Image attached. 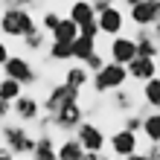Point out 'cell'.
<instances>
[{"mask_svg": "<svg viewBox=\"0 0 160 160\" xmlns=\"http://www.w3.org/2000/svg\"><path fill=\"white\" fill-rule=\"evenodd\" d=\"M84 119V111L79 105V99H73L67 102V105H61L55 114H50V122L55 128H61V131H76V125Z\"/></svg>", "mask_w": 160, "mask_h": 160, "instance_id": "cell-4", "label": "cell"}, {"mask_svg": "<svg viewBox=\"0 0 160 160\" xmlns=\"http://www.w3.org/2000/svg\"><path fill=\"white\" fill-rule=\"evenodd\" d=\"M67 18H73V21L82 26V23H88V21H93V18H96V9H93L90 0H73Z\"/></svg>", "mask_w": 160, "mask_h": 160, "instance_id": "cell-16", "label": "cell"}, {"mask_svg": "<svg viewBox=\"0 0 160 160\" xmlns=\"http://www.w3.org/2000/svg\"><path fill=\"white\" fill-rule=\"evenodd\" d=\"M3 140H6V146L12 148L15 154H26V157H32L35 137H32L23 125H3Z\"/></svg>", "mask_w": 160, "mask_h": 160, "instance_id": "cell-3", "label": "cell"}, {"mask_svg": "<svg viewBox=\"0 0 160 160\" xmlns=\"http://www.w3.org/2000/svg\"><path fill=\"white\" fill-rule=\"evenodd\" d=\"M114 105H117L119 111H128L131 105H134V102H131V93H125L122 88H117V90H114Z\"/></svg>", "mask_w": 160, "mask_h": 160, "instance_id": "cell-27", "label": "cell"}, {"mask_svg": "<svg viewBox=\"0 0 160 160\" xmlns=\"http://www.w3.org/2000/svg\"><path fill=\"white\" fill-rule=\"evenodd\" d=\"M154 38L160 41V18H157V21H154Z\"/></svg>", "mask_w": 160, "mask_h": 160, "instance_id": "cell-37", "label": "cell"}, {"mask_svg": "<svg viewBox=\"0 0 160 160\" xmlns=\"http://www.w3.org/2000/svg\"><path fill=\"white\" fill-rule=\"evenodd\" d=\"M134 41H137V55H146V58H157L160 55V41L148 32V26H140Z\"/></svg>", "mask_w": 160, "mask_h": 160, "instance_id": "cell-14", "label": "cell"}, {"mask_svg": "<svg viewBox=\"0 0 160 160\" xmlns=\"http://www.w3.org/2000/svg\"><path fill=\"white\" fill-rule=\"evenodd\" d=\"M96 23H99V32L102 35H119L122 26H125V12H122L119 6H108L102 9V12H96Z\"/></svg>", "mask_w": 160, "mask_h": 160, "instance_id": "cell-7", "label": "cell"}, {"mask_svg": "<svg viewBox=\"0 0 160 160\" xmlns=\"http://www.w3.org/2000/svg\"><path fill=\"white\" fill-rule=\"evenodd\" d=\"M64 82H67V84H73V88H84V84H88L90 82V70L88 67H84V64L79 61L76 64V67H70V70H64Z\"/></svg>", "mask_w": 160, "mask_h": 160, "instance_id": "cell-20", "label": "cell"}, {"mask_svg": "<svg viewBox=\"0 0 160 160\" xmlns=\"http://www.w3.org/2000/svg\"><path fill=\"white\" fill-rule=\"evenodd\" d=\"M35 18L26 6H6L3 15H0V32L6 38H23L29 29H35Z\"/></svg>", "mask_w": 160, "mask_h": 160, "instance_id": "cell-1", "label": "cell"}, {"mask_svg": "<svg viewBox=\"0 0 160 160\" xmlns=\"http://www.w3.org/2000/svg\"><path fill=\"white\" fill-rule=\"evenodd\" d=\"M21 41L26 44V50H41V47H44V29H41V26H35V29H29Z\"/></svg>", "mask_w": 160, "mask_h": 160, "instance_id": "cell-25", "label": "cell"}, {"mask_svg": "<svg viewBox=\"0 0 160 160\" xmlns=\"http://www.w3.org/2000/svg\"><path fill=\"white\" fill-rule=\"evenodd\" d=\"M9 157H15V152L9 146H3V148H0V160H9Z\"/></svg>", "mask_w": 160, "mask_h": 160, "instance_id": "cell-36", "label": "cell"}, {"mask_svg": "<svg viewBox=\"0 0 160 160\" xmlns=\"http://www.w3.org/2000/svg\"><path fill=\"white\" fill-rule=\"evenodd\" d=\"M82 64H84V67H88L90 73H96V70L102 67V64H105V58H102V52L96 50V52H90V55H88V58H84Z\"/></svg>", "mask_w": 160, "mask_h": 160, "instance_id": "cell-28", "label": "cell"}, {"mask_svg": "<svg viewBox=\"0 0 160 160\" xmlns=\"http://www.w3.org/2000/svg\"><path fill=\"white\" fill-rule=\"evenodd\" d=\"M128 79H134V82H146V79H152L157 76V58H146V55H134L128 64Z\"/></svg>", "mask_w": 160, "mask_h": 160, "instance_id": "cell-12", "label": "cell"}, {"mask_svg": "<svg viewBox=\"0 0 160 160\" xmlns=\"http://www.w3.org/2000/svg\"><path fill=\"white\" fill-rule=\"evenodd\" d=\"M143 134L152 140V143H160V108L152 111L148 117H143Z\"/></svg>", "mask_w": 160, "mask_h": 160, "instance_id": "cell-22", "label": "cell"}, {"mask_svg": "<svg viewBox=\"0 0 160 160\" xmlns=\"http://www.w3.org/2000/svg\"><path fill=\"white\" fill-rule=\"evenodd\" d=\"M134 55H137V41L128 38V35H114V41H111V61L128 64Z\"/></svg>", "mask_w": 160, "mask_h": 160, "instance_id": "cell-13", "label": "cell"}, {"mask_svg": "<svg viewBox=\"0 0 160 160\" xmlns=\"http://www.w3.org/2000/svg\"><path fill=\"white\" fill-rule=\"evenodd\" d=\"M122 3H125V6H134V3H140V0H122Z\"/></svg>", "mask_w": 160, "mask_h": 160, "instance_id": "cell-38", "label": "cell"}, {"mask_svg": "<svg viewBox=\"0 0 160 160\" xmlns=\"http://www.w3.org/2000/svg\"><path fill=\"white\" fill-rule=\"evenodd\" d=\"M90 82H93V90L96 93H108V90H117L128 82V67L119 61H105L96 73H90Z\"/></svg>", "mask_w": 160, "mask_h": 160, "instance_id": "cell-2", "label": "cell"}, {"mask_svg": "<svg viewBox=\"0 0 160 160\" xmlns=\"http://www.w3.org/2000/svg\"><path fill=\"white\" fill-rule=\"evenodd\" d=\"M0 79H3V67H0Z\"/></svg>", "mask_w": 160, "mask_h": 160, "instance_id": "cell-39", "label": "cell"}, {"mask_svg": "<svg viewBox=\"0 0 160 160\" xmlns=\"http://www.w3.org/2000/svg\"><path fill=\"white\" fill-rule=\"evenodd\" d=\"M3 76H12V79H18L21 84H32L35 79V70H32V64L23 58V55H9V58L3 61Z\"/></svg>", "mask_w": 160, "mask_h": 160, "instance_id": "cell-8", "label": "cell"}, {"mask_svg": "<svg viewBox=\"0 0 160 160\" xmlns=\"http://www.w3.org/2000/svg\"><path fill=\"white\" fill-rule=\"evenodd\" d=\"M32 157H35V160H55V140H52L50 134H41V137H35Z\"/></svg>", "mask_w": 160, "mask_h": 160, "instance_id": "cell-18", "label": "cell"}, {"mask_svg": "<svg viewBox=\"0 0 160 160\" xmlns=\"http://www.w3.org/2000/svg\"><path fill=\"white\" fill-rule=\"evenodd\" d=\"M9 114H12V102H6L3 96H0V119H6Z\"/></svg>", "mask_w": 160, "mask_h": 160, "instance_id": "cell-32", "label": "cell"}, {"mask_svg": "<svg viewBox=\"0 0 160 160\" xmlns=\"http://www.w3.org/2000/svg\"><path fill=\"white\" fill-rule=\"evenodd\" d=\"M93 3V9H96V12H102V9H108V6H114L117 0H90Z\"/></svg>", "mask_w": 160, "mask_h": 160, "instance_id": "cell-33", "label": "cell"}, {"mask_svg": "<svg viewBox=\"0 0 160 160\" xmlns=\"http://www.w3.org/2000/svg\"><path fill=\"white\" fill-rule=\"evenodd\" d=\"M50 35H52L55 41H67V44H73V41H76V35H79V23L73 21V18H61L58 26H55Z\"/></svg>", "mask_w": 160, "mask_h": 160, "instance_id": "cell-17", "label": "cell"}, {"mask_svg": "<svg viewBox=\"0 0 160 160\" xmlns=\"http://www.w3.org/2000/svg\"><path fill=\"white\" fill-rule=\"evenodd\" d=\"M82 96V90L79 88H73V84H67V82H61V84H55V88L50 90V96H47V102H44V108L50 111V114H55L61 105H67V102H73V99H79Z\"/></svg>", "mask_w": 160, "mask_h": 160, "instance_id": "cell-10", "label": "cell"}, {"mask_svg": "<svg viewBox=\"0 0 160 160\" xmlns=\"http://www.w3.org/2000/svg\"><path fill=\"white\" fill-rule=\"evenodd\" d=\"M143 157H148V160H160V143H152V146H148V152H146Z\"/></svg>", "mask_w": 160, "mask_h": 160, "instance_id": "cell-31", "label": "cell"}, {"mask_svg": "<svg viewBox=\"0 0 160 160\" xmlns=\"http://www.w3.org/2000/svg\"><path fill=\"white\" fill-rule=\"evenodd\" d=\"M58 21H61V15H58V12H44V15H41V23H38V26H41L44 32H52L55 26H58Z\"/></svg>", "mask_w": 160, "mask_h": 160, "instance_id": "cell-26", "label": "cell"}, {"mask_svg": "<svg viewBox=\"0 0 160 160\" xmlns=\"http://www.w3.org/2000/svg\"><path fill=\"white\" fill-rule=\"evenodd\" d=\"M111 152L117 157H134L137 154V131H128V128H119L117 134H111Z\"/></svg>", "mask_w": 160, "mask_h": 160, "instance_id": "cell-11", "label": "cell"}, {"mask_svg": "<svg viewBox=\"0 0 160 160\" xmlns=\"http://www.w3.org/2000/svg\"><path fill=\"white\" fill-rule=\"evenodd\" d=\"M50 58L52 61H67V58H73V44L52 38V44H50Z\"/></svg>", "mask_w": 160, "mask_h": 160, "instance_id": "cell-24", "label": "cell"}, {"mask_svg": "<svg viewBox=\"0 0 160 160\" xmlns=\"http://www.w3.org/2000/svg\"><path fill=\"white\" fill-rule=\"evenodd\" d=\"M76 137L84 146V152H102V148H105V131H102L96 122H90V119H82L76 125Z\"/></svg>", "mask_w": 160, "mask_h": 160, "instance_id": "cell-5", "label": "cell"}, {"mask_svg": "<svg viewBox=\"0 0 160 160\" xmlns=\"http://www.w3.org/2000/svg\"><path fill=\"white\" fill-rule=\"evenodd\" d=\"M21 93H23V84L18 82V79H12V76H3V79H0V96H3L6 102L18 99Z\"/></svg>", "mask_w": 160, "mask_h": 160, "instance_id": "cell-23", "label": "cell"}, {"mask_svg": "<svg viewBox=\"0 0 160 160\" xmlns=\"http://www.w3.org/2000/svg\"><path fill=\"white\" fill-rule=\"evenodd\" d=\"M55 160H84V146L79 137H67L55 146Z\"/></svg>", "mask_w": 160, "mask_h": 160, "instance_id": "cell-15", "label": "cell"}, {"mask_svg": "<svg viewBox=\"0 0 160 160\" xmlns=\"http://www.w3.org/2000/svg\"><path fill=\"white\" fill-rule=\"evenodd\" d=\"M90 52H96V38H90V35H76V41H73V58L84 61Z\"/></svg>", "mask_w": 160, "mask_h": 160, "instance_id": "cell-19", "label": "cell"}, {"mask_svg": "<svg viewBox=\"0 0 160 160\" xmlns=\"http://www.w3.org/2000/svg\"><path fill=\"white\" fill-rule=\"evenodd\" d=\"M3 3L6 6H26L29 9V6H35V0H3Z\"/></svg>", "mask_w": 160, "mask_h": 160, "instance_id": "cell-34", "label": "cell"}, {"mask_svg": "<svg viewBox=\"0 0 160 160\" xmlns=\"http://www.w3.org/2000/svg\"><path fill=\"white\" fill-rule=\"evenodd\" d=\"M160 18V0H140V3L128 6V21L134 26H154Z\"/></svg>", "mask_w": 160, "mask_h": 160, "instance_id": "cell-6", "label": "cell"}, {"mask_svg": "<svg viewBox=\"0 0 160 160\" xmlns=\"http://www.w3.org/2000/svg\"><path fill=\"white\" fill-rule=\"evenodd\" d=\"M143 99H146V105L160 108V73L143 82Z\"/></svg>", "mask_w": 160, "mask_h": 160, "instance_id": "cell-21", "label": "cell"}, {"mask_svg": "<svg viewBox=\"0 0 160 160\" xmlns=\"http://www.w3.org/2000/svg\"><path fill=\"white\" fill-rule=\"evenodd\" d=\"M79 35H90V38H99V23H96V18H93V21H88V23H82L79 26Z\"/></svg>", "mask_w": 160, "mask_h": 160, "instance_id": "cell-29", "label": "cell"}, {"mask_svg": "<svg viewBox=\"0 0 160 160\" xmlns=\"http://www.w3.org/2000/svg\"><path fill=\"white\" fill-rule=\"evenodd\" d=\"M122 128H128V131H143V117H140V114H131V117H125Z\"/></svg>", "mask_w": 160, "mask_h": 160, "instance_id": "cell-30", "label": "cell"}, {"mask_svg": "<svg viewBox=\"0 0 160 160\" xmlns=\"http://www.w3.org/2000/svg\"><path fill=\"white\" fill-rule=\"evenodd\" d=\"M12 114L21 119V122H38L41 119V102L35 99V96L21 93L18 99H12Z\"/></svg>", "mask_w": 160, "mask_h": 160, "instance_id": "cell-9", "label": "cell"}, {"mask_svg": "<svg viewBox=\"0 0 160 160\" xmlns=\"http://www.w3.org/2000/svg\"><path fill=\"white\" fill-rule=\"evenodd\" d=\"M9 55H12V52H9V47H6L3 41H0V67H3V61L9 58Z\"/></svg>", "mask_w": 160, "mask_h": 160, "instance_id": "cell-35", "label": "cell"}]
</instances>
